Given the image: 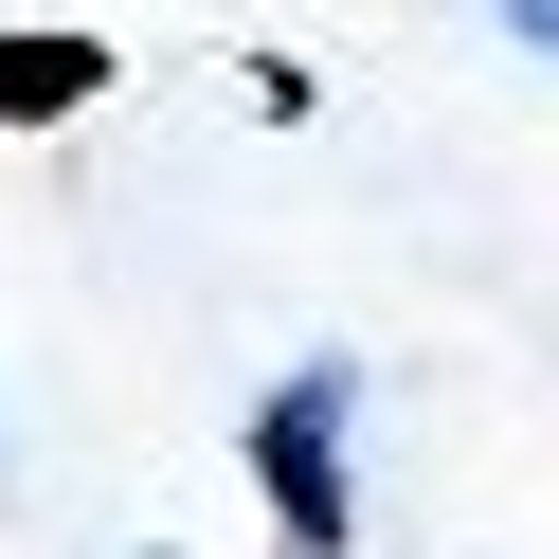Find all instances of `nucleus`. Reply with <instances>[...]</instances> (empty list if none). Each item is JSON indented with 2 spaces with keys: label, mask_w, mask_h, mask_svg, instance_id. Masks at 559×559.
Returning a JSON list of instances; mask_svg holds the SVG:
<instances>
[{
  "label": "nucleus",
  "mask_w": 559,
  "mask_h": 559,
  "mask_svg": "<svg viewBox=\"0 0 559 559\" xmlns=\"http://www.w3.org/2000/svg\"><path fill=\"white\" fill-rule=\"evenodd\" d=\"M506 37H523V55H559V0H523V19H506Z\"/></svg>",
  "instance_id": "7ed1b4c3"
},
{
  "label": "nucleus",
  "mask_w": 559,
  "mask_h": 559,
  "mask_svg": "<svg viewBox=\"0 0 559 559\" xmlns=\"http://www.w3.org/2000/svg\"><path fill=\"white\" fill-rule=\"evenodd\" d=\"M343 415H361V379H343V361H289V379L253 397V487H271V523H289V559H343V542H361Z\"/></svg>",
  "instance_id": "f257e3e1"
},
{
  "label": "nucleus",
  "mask_w": 559,
  "mask_h": 559,
  "mask_svg": "<svg viewBox=\"0 0 559 559\" xmlns=\"http://www.w3.org/2000/svg\"><path fill=\"white\" fill-rule=\"evenodd\" d=\"M91 91H109L91 37H0V109H19V127H37V109H91Z\"/></svg>",
  "instance_id": "f03ea898"
}]
</instances>
